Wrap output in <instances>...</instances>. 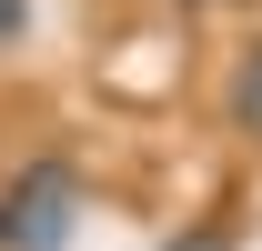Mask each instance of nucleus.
<instances>
[{
  "label": "nucleus",
  "mask_w": 262,
  "mask_h": 251,
  "mask_svg": "<svg viewBox=\"0 0 262 251\" xmlns=\"http://www.w3.org/2000/svg\"><path fill=\"white\" fill-rule=\"evenodd\" d=\"M71 241V171H31L0 201V251H61Z\"/></svg>",
  "instance_id": "nucleus-1"
},
{
  "label": "nucleus",
  "mask_w": 262,
  "mask_h": 251,
  "mask_svg": "<svg viewBox=\"0 0 262 251\" xmlns=\"http://www.w3.org/2000/svg\"><path fill=\"white\" fill-rule=\"evenodd\" d=\"M232 131H242V141H262V40L232 61Z\"/></svg>",
  "instance_id": "nucleus-2"
},
{
  "label": "nucleus",
  "mask_w": 262,
  "mask_h": 251,
  "mask_svg": "<svg viewBox=\"0 0 262 251\" xmlns=\"http://www.w3.org/2000/svg\"><path fill=\"white\" fill-rule=\"evenodd\" d=\"M0 31H20V0H0Z\"/></svg>",
  "instance_id": "nucleus-3"
}]
</instances>
